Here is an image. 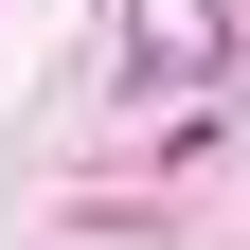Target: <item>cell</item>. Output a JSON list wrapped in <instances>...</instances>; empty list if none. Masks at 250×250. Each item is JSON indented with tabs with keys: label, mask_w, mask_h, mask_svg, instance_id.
<instances>
[{
	"label": "cell",
	"mask_w": 250,
	"mask_h": 250,
	"mask_svg": "<svg viewBox=\"0 0 250 250\" xmlns=\"http://www.w3.org/2000/svg\"><path fill=\"white\" fill-rule=\"evenodd\" d=\"M125 72L143 89H214L232 72V0H125Z\"/></svg>",
	"instance_id": "cell-1"
}]
</instances>
